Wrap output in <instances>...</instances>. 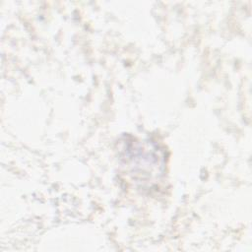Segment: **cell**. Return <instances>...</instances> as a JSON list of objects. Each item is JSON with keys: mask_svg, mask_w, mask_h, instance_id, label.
Segmentation results:
<instances>
[{"mask_svg": "<svg viewBox=\"0 0 252 252\" xmlns=\"http://www.w3.org/2000/svg\"><path fill=\"white\" fill-rule=\"evenodd\" d=\"M123 158L130 168L131 174L139 181L158 177L164 165L162 151L158 145L149 141L142 143L137 140H130L124 143Z\"/></svg>", "mask_w": 252, "mask_h": 252, "instance_id": "obj_1", "label": "cell"}]
</instances>
